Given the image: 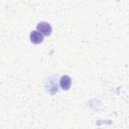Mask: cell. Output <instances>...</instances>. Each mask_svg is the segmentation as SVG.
I'll list each match as a JSON object with an SVG mask.
<instances>
[{"label":"cell","mask_w":129,"mask_h":129,"mask_svg":"<svg viewBox=\"0 0 129 129\" xmlns=\"http://www.w3.org/2000/svg\"><path fill=\"white\" fill-rule=\"evenodd\" d=\"M71 85H72V79H71V77H69L67 75H63L60 78V80H59V86H60V88L63 91H68L71 88Z\"/></svg>","instance_id":"cell-3"},{"label":"cell","mask_w":129,"mask_h":129,"mask_svg":"<svg viewBox=\"0 0 129 129\" xmlns=\"http://www.w3.org/2000/svg\"><path fill=\"white\" fill-rule=\"evenodd\" d=\"M45 88H46V91L49 92L50 94H54L57 91V85H56V83L53 80H50V79L47 80V82L45 84Z\"/></svg>","instance_id":"cell-4"},{"label":"cell","mask_w":129,"mask_h":129,"mask_svg":"<svg viewBox=\"0 0 129 129\" xmlns=\"http://www.w3.org/2000/svg\"><path fill=\"white\" fill-rule=\"evenodd\" d=\"M29 39L34 44H39L43 41V35L37 30H32L29 34Z\"/></svg>","instance_id":"cell-2"},{"label":"cell","mask_w":129,"mask_h":129,"mask_svg":"<svg viewBox=\"0 0 129 129\" xmlns=\"http://www.w3.org/2000/svg\"><path fill=\"white\" fill-rule=\"evenodd\" d=\"M37 28V31L40 32L43 36H48L51 34V31H52V28H51V25L48 23V22H45V21H41L37 24L36 26Z\"/></svg>","instance_id":"cell-1"}]
</instances>
